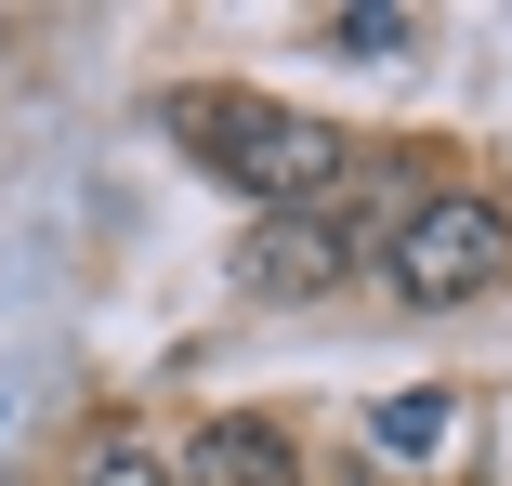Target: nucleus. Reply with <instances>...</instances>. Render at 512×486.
Segmentation results:
<instances>
[{"label":"nucleus","mask_w":512,"mask_h":486,"mask_svg":"<svg viewBox=\"0 0 512 486\" xmlns=\"http://www.w3.org/2000/svg\"><path fill=\"white\" fill-rule=\"evenodd\" d=\"M158 119H171L197 158H211L224 184H250L263 211H316L329 184H342V158H355L329 119H302V106H263V92H171Z\"/></svg>","instance_id":"nucleus-1"},{"label":"nucleus","mask_w":512,"mask_h":486,"mask_svg":"<svg viewBox=\"0 0 512 486\" xmlns=\"http://www.w3.org/2000/svg\"><path fill=\"white\" fill-rule=\"evenodd\" d=\"M342 263H355V237L329 211H263L237 237V289L250 303H316V289H342Z\"/></svg>","instance_id":"nucleus-3"},{"label":"nucleus","mask_w":512,"mask_h":486,"mask_svg":"<svg viewBox=\"0 0 512 486\" xmlns=\"http://www.w3.org/2000/svg\"><path fill=\"white\" fill-rule=\"evenodd\" d=\"M447 421H460L447 395H394V408H381V460H434V447H447Z\"/></svg>","instance_id":"nucleus-5"},{"label":"nucleus","mask_w":512,"mask_h":486,"mask_svg":"<svg viewBox=\"0 0 512 486\" xmlns=\"http://www.w3.org/2000/svg\"><path fill=\"white\" fill-rule=\"evenodd\" d=\"M171 473H184V486H302V447H289L263 408H224V421H197V434H184Z\"/></svg>","instance_id":"nucleus-4"},{"label":"nucleus","mask_w":512,"mask_h":486,"mask_svg":"<svg viewBox=\"0 0 512 486\" xmlns=\"http://www.w3.org/2000/svg\"><path fill=\"white\" fill-rule=\"evenodd\" d=\"M79 486H184V473H171V460H158L145 434H106V447L79 460Z\"/></svg>","instance_id":"nucleus-6"},{"label":"nucleus","mask_w":512,"mask_h":486,"mask_svg":"<svg viewBox=\"0 0 512 486\" xmlns=\"http://www.w3.org/2000/svg\"><path fill=\"white\" fill-rule=\"evenodd\" d=\"M329 40L381 66V53H407V40H421V14H329Z\"/></svg>","instance_id":"nucleus-7"},{"label":"nucleus","mask_w":512,"mask_h":486,"mask_svg":"<svg viewBox=\"0 0 512 486\" xmlns=\"http://www.w3.org/2000/svg\"><path fill=\"white\" fill-rule=\"evenodd\" d=\"M381 276H394V303H421V316H447V303H486V289L512 276V224L473 198V184H447V198H421V211L394 224Z\"/></svg>","instance_id":"nucleus-2"}]
</instances>
